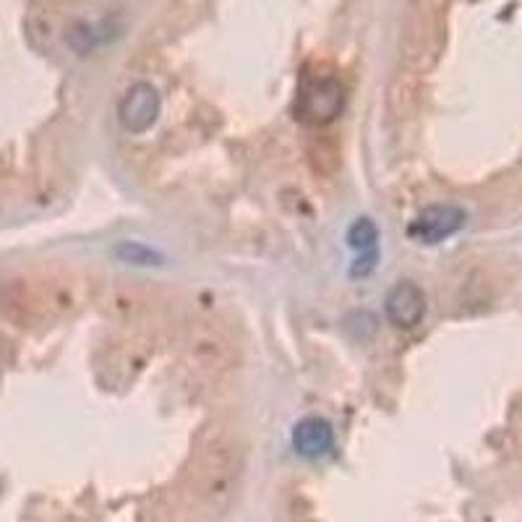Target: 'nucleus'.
Segmentation results:
<instances>
[{"label":"nucleus","instance_id":"4","mask_svg":"<svg viewBox=\"0 0 522 522\" xmlns=\"http://www.w3.org/2000/svg\"><path fill=\"white\" fill-rule=\"evenodd\" d=\"M384 316L395 329H415L426 316V293L418 282L400 280L384 298Z\"/></svg>","mask_w":522,"mask_h":522},{"label":"nucleus","instance_id":"5","mask_svg":"<svg viewBox=\"0 0 522 522\" xmlns=\"http://www.w3.org/2000/svg\"><path fill=\"white\" fill-rule=\"evenodd\" d=\"M348 246L355 251V261L350 267V277H369L379 261V228L371 217H358L348 228Z\"/></svg>","mask_w":522,"mask_h":522},{"label":"nucleus","instance_id":"1","mask_svg":"<svg viewBox=\"0 0 522 522\" xmlns=\"http://www.w3.org/2000/svg\"><path fill=\"white\" fill-rule=\"evenodd\" d=\"M345 108V87L335 76H306L295 94V118L306 126H327Z\"/></svg>","mask_w":522,"mask_h":522},{"label":"nucleus","instance_id":"7","mask_svg":"<svg viewBox=\"0 0 522 522\" xmlns=\"http://www.w3.org/2000/svg\"><path fill=\"white\" fill-rule=\"evenodd\" d=\"M118 251V256H121L123 261H128V264H141V267H149V264H160L162 256L157 254V251H152V248H147L144 243H134V241H126L121 243V246L115 248Z\"/></svg>","mask_w":522,"mask_h":522},{"label":"nucleus","instance_id":"2","mask_svg":"<svg viewBox=\"0 0 522 522\" xmlns=\"http://www.w3.org/2000/svg\"><path fill=\"white\" fill-rule=\"evenodd\" d=\"M465 222L468 215L457 204H429L410 220L408 238L418 246H439L460 233Z\"/></svg>","mask_w":522,"mask_h":522},{"label":"nucleus","instance_id":"6","mask_svg":"<svg viewBox=\"0 0 522 522\" xmlns=\"http://www.w3.org/2000/svg\"><path fill=\"white\" fill-rule=\"evenodd\" d=\"M335 447V429L332 423L319 415H306L293 426V449L306 460H319Z\"/></svg>","mask_w":522,"mask_h":522},{"label":"nucleus","instance_id":"3","mask_svg":"<svg viewBox=\"0 0 522 522\" xmlns=\"http://www.w3.org/2000/svg\"><path fill=\"white\" fill-rule=\"evenodd\" d=\"M162 110L160 92L149 81H136L118 102V123L126 134L141 136L157 123Z\"/></svg>","mask_w":522,"mask_h":522}]
</instances>
